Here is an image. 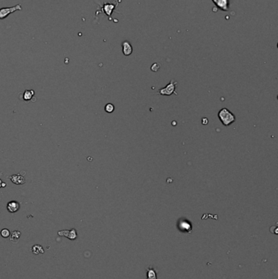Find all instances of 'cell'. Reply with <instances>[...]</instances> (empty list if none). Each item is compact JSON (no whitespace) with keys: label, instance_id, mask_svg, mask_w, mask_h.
Segmentation results:
<instances>
[{"label":"cell","instance_id":"1","mask_svg":"<svg viewBox=\"0 0 278 279\" xmlns=\"http://www.w3.org/2000/svg\"><path fill=\"white\" fill-rule=\"evenodd\" d=\"M218 117L220 118V120L221 122L223 123L224 126H229L232 124V122H234L236 121V117L235 115L231 111L226 109V108H223L222 110H220L218 113Z\"/></svg>","mask_w":278,"mask_h":279},{"label":"cell","instance_id":"2","mask_svg":"<svg viewBox=\"0 0 278 279\" xmlns=\"http://www.w3.org/2000/svg\"><path fill=\"white\" fill-rule=\"evenodd\" d=\"M176 85H177V82L175 80H171L170 83L167 84L165 88H161L158 91V93L160 95H171L173 93H175L176 95H177V93L175 92L176 88Z\"/></svg>","mask_w":278,"mask_h":279},{"label":"cell","instance_id":"3","mask_svg":"<svg viewBox=\"0 0 278 279\" xmlns=\"http://www.w3.org/2000/svg\"><path fill=\"white\" fill-rule=\"evenodd\" d=\"M21 4H17V5L11 7H3L0 9V19L1 20L5 19L7 16H9L16 11H21Z\"/></svg>","mask_w":278,"mask_h":279},{"label":"cell","instance_id":"4","mask_svg":"<svg viewBox=\"0 0 278 279\" xmlns=\"http://www.w3.org/2000/svg\"><path fill=\"white\" fill-rule=\"evenodd\" d=\"M22 173H18V174H15L9 176V179L11 180L12 183L16 184H23L26 183V179L24 177V175L26 174L25 172H21Z\"/></svg>","mask_w":278,"mask_h":279},{"label":"cell","instance_id":"5","mask_svg":"<svg viewBox=\"0 0 278 279\" xmlns=\"http://www.w3.org/2000/svg\"><path fill=\"white\" fill-rule=\"evenodd\" d=\"M215 4L216 7L223 11H228L229 8V0H211Z\"/></svg>","mask_w":278,"mask_h":279},{"label":"cell","instance_id":"6","mask_svg":"<svg viewBox=\"0 0 278 279\" xmlns=\"http://www.w3.org/2000/svg\"><path fill=\"white\" fill-rule=\"evenodd\" d=\"M122 52L125 56H130L133 51V48L132 46L130 43V42L128 41H125L122 44Z\"/></svg>","mask_w":278,"mask_h":279},{"label":"cell","instance_id":"7","mask_svg":"<svg viewBox=\"0 0 278 279\" xmlns=\"http://www.w3.org/2000/svg\"><path fill=\"white\" fill-rule=\"evenodd\" d=\"M20 208V203L16 201H11L7 203V209L9 212L14 213L16 212Z\"/></svg>","mask_w":278,"mask_h":279},{"label":"cell","instance_id":"8","mask_svg":"<svg viewBox=\"0 0 278 279\" xmlns=\"http://www.w3.org/2000/svg\"><path fill=\"white\" fill-rule=\"evenodd\" d=\"M59 235L61 236H66L70 239H75L77 238V232L75 229H71V230H63V231L58 232Z\"/></svg>","mask_w":278,"mask_h":279},{"label":"cell","instance_id":"9","mask_svg":"<svg viewBox=\"0 0 278 279\" xmlns=\"http://www.w3.org/2000/svg\"><path fill=\"white\" fill-rule=\"evenodd\" d=\"M116 7V5H114V4H105V6H104V11L105 12V14L108 15L109 16H111L112 14V12L114 11V9Z\"/></svg>","mask_w":278,"mask_h":279},{"label":"cell","instance_id":"10","mask_svg":"<svg viewBox=\"0 0 278 279\" xmlns=\"http://www.w3.org/2000/svg\"><path fill=\"white\" fill-rule=\"evenodd\" d=\"M34 95V91L33 90H26L23 94V99L25 100L26 101L30 100L32 99L33 95Z\"/></svg>","mask_w":278,"mask_h":279},{"label":"cell","instance_id":"11","mask_svg":"<svg viewBox=\"0 0 278 279\" xmlns=\"http://www.w3.org/2000/svg\"><path fill=\"white\" fill-rule=\"evenodd\" d=\"M32 251L35 255H42V254L44 253L43 248L41 246H39V245H34L32 247Z\"/></svg>","mask_w":278,"mask_h":279},{"label":"cell","instance_id":"12","mask_svg":"<svg viewBox=\"0 0 278 279\" xmlns=\"http://www.w3.org/2000/svg\"><path fill=\"white\" fill-rule=\"evenodd\" d=\"M21 237V232L19 231H14L11 235V238H10V240H11V242H16L18 241L19 238Z\"/></svg>","mask_w":278,"mask_h":279},{"label":"cell","instance_id":"13","mask_svg":"<svg viewBox=\"0 0 278 279\" xmlns=\"http://www.w3.org/2000/svg\"><path fill=\"white\" fill-rule=\"evenodd\" d=\"M148 279H157L156 273L153 268H149L148 269Z\"/></svg>","mask_w":278,"mask_h":279},{"label":"cell","instance_id":"14","mask_svg":"<svg viewBox=\"0 0 278 279\" xmlns=\"http://www.w3.org/2000/svg\"><path fill=\"white\" fill-rule=\"evenodd\" d=\"M105 110L107 113H113L114 111V105L113 104H111V103H109L105 107Z\"/></svg>","mask_w":278,"mask_h":279},{"label":"cell","instance_id":"15","mask_svg":"<svg viewBox=\"0 0 278 279\" xmlns=\"http://www.w3.org/2000/svg\"><path fill=\"white\" fill-rule=\"evenodd\" d=\"M1 235L4 237V238H7V237H9L10 236V231L7 229V228H4L3 229L2 231H1Z\"/></svg>","mask_w":278,"mask_h":279},{"label":"cell","instance_id":"16","mask_svg":"<svg viewBox=\"0 0 278 279\" xmlns=\"http://www.w3.org/2000/svg\"><path fill=\"white\" fill-rule=\"evenodd\" d=\"M159 68H160V65L157 64V63H154V65H152V67H151V70H152V71L157 72V70H159Z\"/></svg>","mask_w":278,"mask_h":279},{"label":"cell","instance_id":"17","mask_svg":"<svg viewBox=\"0 0 278 279\" xmlns=\"http://www.w3.org/2000/svg\"><path fill=\"white\" fill-rule=\"evenodd\" d=\"M207 123H208V119H207L206 117H203V118H202V124L205 125L207 124Z\"/></svg>","mask_w":278,"mask_h":279},{"label":"cell","instance_id":"18","mask_svg":"<svg viewBox=\"0 0 278 279\" xmlns=\"http://www.w3.org/2000/svg\"><path fill=\"white\" fill-rule=\"evenodd\" d=\"M6 185H7V184H6V183H4V182H2V184H1V186H2V187L5 188V187H6Z\"/></svg>","mask_w":278,"mask_h":279},{"label":"cell","instance_id":"19","mask_svg":"<svg viewBox=\"0 0 278 279\" xmlns=\"http://www.w3.org/2000/svg\"><path fill=\"white\" fill-rule=\"evenodd\" d=\"M2 182H3V181H2V180H0V188L2 187V186H1V184H2Z\"/></svg>","mask_w":278,"mask_h":279}]
</instances>
